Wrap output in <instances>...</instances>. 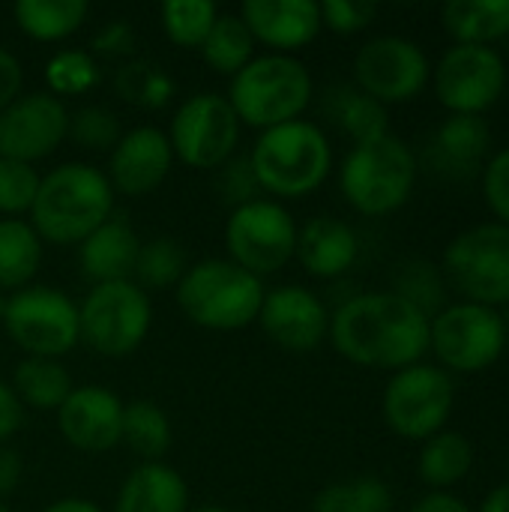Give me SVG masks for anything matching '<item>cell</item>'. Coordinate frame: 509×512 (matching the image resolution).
<instances>
[{
	"mask_svg": "<svg viewBox=\"0 0 509 512\" xmlns=\"http://www.w3.org/2000/svg\"><path fill=\"white\" fill-rule=\"evenodd\" d=\"M177 291L180 312L204 330H240L258 321L267 288L258 276L231 258H204L192 264Z\"/></svg>",
	"mask_w": 509,
	"mask_h": 512,
	"instance_id": "cell-4",
	"label": "cell"
},
{
	"mask_svg": "<svg viewBox=\"0 0 509 512\" xmlns=\"http://www.w3.org/2000/svg\"><path fill=\"white\" fill-rule=\"evenodd\" d=\"M186 252L177 240L171 237H153L147 243H141L135 270H132V282L141 291H165V288H177L183 273H186Z\"/></svg>",
	"mask_w": 509,
	"mask_h": 512,
	"instance_id": "cell-34",
	"label": "cell"
},
{
	"mask_svg": "<svg viewBox=\"0 0 509 512\" xmlns=\"http://www.w3.org/2000/svg\"><path fill=\"white\" fill-rule=\"evenodd\" d=\"M312 512H393V492L378 477L333 483L312 501Z\"/></svg>",
	"mask_w": 509,
	"mask_h": 512,
	"instance_id": "cell-35",
	"label": "cell"
},
{
	"mask_svg": "<svg viewBox=\"0 0 509 512\" xmlns=\"http://www.w3.org/2000/svg\"><path fill=\"white\" fill-rule=\"evenodd\" d=\"M333 348L366 369H408L429 354V318L393 291L345 300L330 315Z\"/></svg>",
	"mask_w": 509,
	"mask_h": 512,
	"instance_id": "cell-1",
	"label": "cell"
},
{
	"mask_svg": "<svg viewBox=\"0 0 509 512\" xmlns=\"http://www.w3.org/2000/svg\"><path fill=\"white\" fill-rule=\"evenodd\" d=\"M24 408L33 411H60V405L69 399L75 390L72 375L60 360H45V357H24L9 384Z\"/></svg>",
	"mask_w": 509,
	"mask_h": 512,
	"instance_id": "cell-27",
	"label": "cell"
},
{
	"mask_svg": "<svg viewBox=\"0 0 509 512\" xmlns=\"http://www.w3.org/2000/svg\"><path fill=\"white\" fill-rule=\"evenodd\" d=\"M225 246L237 267L252 276L279 273L297 252V222L294 216L270 198L234 207L225 222Z\"/></svg>",
	"mask_w": 509,
	"mask_h": 512,
	"instance_id": "cell-12",
	"label": "cell"
},
{
	"mask_svg": "<svg viewBox=\"0 0 509 512\" xmlns=\"http://www.w3.org/2000/svg\"><path fill=\"white\" fill-rule=\"evenodd\" d=\"M417 183V156L399 135L357 144L339 171L345 201L363 216H387L408 204Z\"/></svg>",
	"mask_w": 509,
	"mask_h": 512,
	"instance_id": "cell-6",
	"label": "cell"
},
{
	"mask_svg": "<svg viewBox=\"0 0 509 512\" xmlns=\"http://www.w3.org/2000/svg\"><path fill=\"white\" fill-rule=\"evenodd\" d=\"M0 512H12V510H9V507H6V504L0 501Z\"/></svg>",
	"mask_w": 509,
	"mask_h": 512,
	"instance_id": "cell-53",
	"label": "cell"
},
{
	"mask_svg": "<svg viewBox=\"0 0 509 512\" xmlns=\"http://www.w3.org/2000/svg\"><path fill=\"white\" fill-rule=\"evenodd\" d=\"M357 90L378 99L381 105L411 102L423 93L432 78L426 51L405 36H375L354 57Z\"/></svg>",
	"mask_w": 509,
	"mask_h": 512,
	"instance_id": "cell-15",
	"label": "cell"
},
{
	"mask_svg": "<svg viewBox=\"0 0 509 512\" xmlns=\"http://www.w3.org/2000/svg\"><path fill=\"white\" fill-rule=\"evenodd\" d=\"M69 132V111L63 99L48 90L21 93L0 111V156L15 162H39L51 156Z\"/></svg>",
	"mask_w": 509,
	"mask_h": 512,
	"instance_id": "cell-16",
	"label": "cell"
},
{
	"mask_svg": "<svg viewBox=\"0 0 509 512\" xmlns=\"http://www.w3.org/2000/svg\"><path fill=\"white\" fill-rule=\"evenodd\" d=\"M261 192L276 198L312 195L333 168V147L321 126L309 120H291L264 129L249 153Z\"/></svg>",
	"mask_w": 509,
	"mask_h": 512,
	"instance_id": "cell-3",
	"label": "cell"
},
{
	"mask_svg": "<svg viewBox=\"0 0 509 512\" xmlns=\"http://www.w3.org/2000/svg\"><path fill=\"white\" fill-rule=\"evenodd\" d=\"M21 474H24V462H21L18 450L9 444H0V501L9 492H15V486L21 483Z\"/></svg>",
	"mask_w": 509,
	"mask_h": 512,
	"instance_id": "cell-47",
	"label": "cell"
},
{
	"mask_svg": "<svg viewBox=\"0 0 509 512\" xmlns=\"http://www.w3.org/2000/svg\"><path fill=\"white\" fill-rule=\"evenodd\" d=\"M507 321L498 309L477 303L444 306L429 321V351L447 372H483L507 351Z\"/></svg>",
	"mask_w": 509,
	"mask_h": 512,
	"instance_id": "cell-9",
	"label": "cell"
},
{
	"mask_svg": "<svg viewBox=\"0 0 509 512\" xmlns=\"http://www.w3.org/2000/svg\"><path fill=\"white\" fill-rule=\"evenodd\" d=\"M228 102L240 123L252 129H273L300 114L312 102V75L294 54L252 57L228 87Z\"/></svg>",
	"mask_w": 509,
	"mask_h": 512,
	"instance_id": "cell-5",
	"label": "cell"
},
{
	"mask_svg": "<svg viewBox=\"0 0 509 512\" xmlns=\"http://www.w3.org/2000/svg\"><path fill=\"white\" fill-rule=\"evenodd\" d=\"M39 174L27 162L3 159L0 156V213L3 219H18L21 213H30L36 192H39Z\"/></svg>",
	"mask_w": 509,
	"mask_h": 512,
	"instance_id": "cell-39",
	"label": "cell"
},
{
	"mask_svg": "<svg viewBox=\"0 0 509 512\" xmlns=\"http://www.w3.org/2000/svg\"><path fill=\"white\" fill-rule=\"evenodd\" d=\"M318 9H321V24L345 36L366 30L378 15V6L372 0H324L318 3Z\"/></svg>",
	"mask_w": 509,
	"mask_h": 512,
	"instance_id": "cell-42",
	"label": "cell"
},
{
	"mask_svg": "<svg viewBox=\"0 0 509 512\" xmlns=\"http://www.w3.org/2000/svg\"><path fill=\"white\" fill-rule=\"evenodd\" d=\"M411 512H474L462 498H456V495H450V492H429V495H423Z\"/></svg>",
	"mask_w": 509,
	"mask_h": 512,
	"instance_id": "cell-48",
	"label": "cell"
},
{
	"mask_svg": "<svg viewBox=\"0 0 509 512\" xmlns=\"http://www.w3.org/2000/svg\"><path fill=\"white\" fill-rule=\"evenodd\" d=\"M432 81L450 114L483 117L507 87V63L492 45H453L432 69Z\"/></svg>",
	"mask_w": 509,
	"mask_h": 512,
	"instance_id": "cell-14",
	"label": "cell"
},
{
	"mask_svg": "<svg viewBox=\"0 0 509 512\" xmlns=\"http://www.w3.org/2000/svg\"><path fill=\"white\" fill-rule=\"evenodd\" d=\"M474 468V444L462 432H438L429 441H423L417 474L432 492H450L459 486Z\"/></svg>",
	"mask_w": 509,
	"mask_h": 512,
	"instance_id": "cell-26",
	"label": "cell"
},
{
	"mask_svg": "<svg viewBox=\"0 0 509 512\" xmlns=\"http://www.w3.org/2000/svg\"><path fill=\"white\" fill-rule=\"evenodd\" d=\"M21 420H24V405L18 402L15 390L6 381H0V444H6L21 429Z\"/></svg>",
	"mask_w": 509,
	"mask_h": 512,
	"instance_id": "cell-46",
	"label": "cell"
},
{
	"mask_svg": "<svg viewBox=\"0 0 509 512\" xmlns=\"http://www.w3.org/2000/svg\"><path fill=\"white\" fill-rule=\"evenodd\" d=\"M219 9L210 0H165L159 6V24L165 36L180 48H198L204 45Z\"/></svg>",
	"mask_w": 509,
	"mask_h": 512,
	"instance_id": "cell-36",
	"label": "cell"
},
{
	"mask_svg": "<svg viewBox=\"0 0 509 512\" xmlns=\"http://www.w3.org/2000/svg\"><path fill=\"white\" fill-rule=\"evenodd\" d=\"M402 300H408L411 306H417L429 321L444 309V282L441 276L426 264V261H414L402 270L399 276V288L393 291Z\"/></svg>",
	"mask_w": 509,
	"mask_h": 512,
	"instance_id": "cell-40",
	"label": "cell"
},
{
	"mask_svg": "<svg viewBox=\"0 0 509 512\" xmlns=\"http://www.w3.org/2000/svg\"><path fill=\"white\" fill-rule=\"evenodd\" d=\"M138 252H141V240L123 216H111L84 243H78L81 270L93 285L132 279Z\"/></svg>",
	"mask_w": 509,
	"mask_h": 512,
	"instance_id": "cell-22",
	"label": "cell"
},
{
	"mask_svg": "<svg viewBox=\"0 0 509 512\" xmlns=\"http://www.w3.org/2000/svg\"><path fill=\"white\" fill-rule=\"evenodd\" d=\"M57 426L69 447L81 453H108L123 435V402L117 393L96 384L75 387L57 411Z\"/></svg>",
	"mask_w": 509,
	"mask_h": 512,
	"instance_id": "cell-19",
	"label": "cell"
},
{
	"mask_svg": "<svg viewBox=\"0 0 509 512\" xmlns=\"http://www.w3.org/2000/svg\"><path fill=\"white\" fill-rule=\"evenodd\" d=\"M333 120L342 126V132L357 144H369L378 141L384 135H390V114L387 105H381L378 99L366 96L357 87H342L333 96Z\"/></svg>",
	"mask_w": 509,
	"mask_h": 512,
	"instance_id": "cell-33",
	"label": "cell"
},
{
	"mask_svg": "<svg viewBox=\"0 0 509 512\" xmlns=\"http://www.w3.org/2000/svg\"><path fill=\"white\" fill-rule=\"evenodd\" d=\"M174 432L168 414L147 399H135L123 405V435L120 444H126L141 462H162V456L171 450Z\"/></svg>",
	"mask_w": 509,
	"mask_h": 512,
	"instance_id": "cell-30",
	"label": "cell"
},
{
	"mask_svg": "<svg viewBox=\"0 0 509 512\" xmlns=\"http://www.w3.org/2000/svg\"><path fill=\"white\" fill-rule=\"evenodd\" d=\"M258 324L270 342L285 351H315L330 336V312L324 300L303 285H282L267 291Z\"/></svg>",
	"mask_w": 509,
	"mask_h": 512,
	"instance_id": "cell-17",
	"label": "cell"
},
{
	"mask_svg": "<svg viewBox=\"0 0 509 512\" xmlns=\"http://www.w3.org/2000/svg\"><path fill=\"white\" fill-rule=\"evenodd\" d=\"M240 120L219 93H195L183 99L171 117V150L186 168L216 171L228 162L240 141Z\"/></svg>",
	"mask_w": 509,
	"mask_h": 512,
	"instance_id": "cell-13",
	"label": "cell"
},
{
	"mask_svg": "<svg viewBox=\"0 0 509 512\" xmlns=\"http://www.w3.org/2000/svg\"><path fill=\"white\" fill-rule=\"evenodd\" d=\"M153 324V306L147 291L132 279L93 285L78 306L81 342L102 357H129L141 348Z\"/></svg>",
	"mask_w": 509,
	"mask_h": 512,
	"instance_id": "cell-8",
	"label": "cell"
},
{
	"mask_svg": "<svg viewBox=\"0 0 509 512\" xmlns=\"http://www.w3.org/2000/svg\"><path fill=\"white\" fill-rule=\"evenodd\" d=\"M483 195L489 210L498 216L495 222L509 225V147L498 150L483 165Z\"/></svg>",
	"mask_w": 509,
	"mask_h": 512,
	"instance_id": "cell-43",
	"label": "cell"
},
{
	"mask_svg": "<svg viewBox=\"0 0 509 512\" xmlns=\"http://www.w3.org/2000/svg\"><path fill=\"white\" fill-rule=\"evenodd\" d=\"M174 150L162 129L156 126H135L123 132L117 147L108 156V183L129 198H141L156 192L165 177L171 174Z\"/></svg>",
	"mask_w": 509,
	"mask_h": 512,
	"instance_id": "cell-18",
	"label": "cell"
},
{
	"mask_svg": "<svg viewBox=\"0 0 509 512\" xmlns=\"http://www.w3.org/2000/svg\"><path fill=\"white\" fill-rule=\"evenodd\" d=\"M453 45H492L509 36V0H453L441 9Z\"/></svg>",
	"mask_w": 509,
	"mask_h": 512,
	"instance_id": "cell-25",
	"label": "cell"
},
{
	"mask_svg": "<svg viewBox=\"0 0 509 512\" xmlns=\"http://www.w3.org/2000/svg\"><path fill=\"white\" fill-rule=\"evenodd\" d=\"M15 24L36 42L69 39L90 15L87 0H18L12 6Z\"/></svg>",
	"mask_w": 509,
	"mask_h": 512,
	"instance_id": "cell-28",
	"label": "cell"
},
{
	"mask_svg": "<svg viewBox=\"0 0 509 512\" xmlns=\"http://www.w3.org/2000/svg\"><path fill=\"white\" fill-rule=\"evenodd\" d=\"M255 45H267L270 54H291L306 48L321 33V9L312 0H246L240 9Z\"/></svg>",
	"mask_w": 509,
	"mask_h": 512,
	"instance_id": "cell-20",
	"label": "cell"
},
{
	"mask_svg": "<svg viewBox=\"0 0 509 512\" xmlns=\"http://www.w3.org/2000/svg\"><path fill=\"white\" fill-rule=\"evenodd\" d=\"M492 147V129L477 114H450L429 147L435 168L447 171L450 177H468L483 168Z\"/></svg>",
	"mask_w": 509,
	"mask_h": 512,
	"instance_id": "cell-23",
	"label": "cell"
},
{
	"mask_svg": "<svg viewBox=\"0 0 509 512\" xmlns=\"http://www.w3.org/2000/svg\"><path fill=\"white\" fill-rule=\"evenodd\" d=\"M42 264V240L24 219H0V291H21Z\"/></svg>",
	"mask_w": 509,
	"mask_h": 512,
	"instance_id": "cell-29",
	"label": "cell"
},
{
	"mask_svg": "<svg viewBox=\"0 0 509 512\" xmlns=\"http://www.w3.org/2000/svg\"><path fill=\"white\" fill-rule=\"evenodd\" d=\"M213 189H216V198L219 201L231 204V210L261 198V186H258V177L252 171L249 156H231L228 162H222L216 168Z\"/></svg>",
	"mask_w": 509,
	"mask_h": 512,
	"instance_id": "cell-41",
	"label": "cell"
},
{
	"mask_svg": "<svg viewBox=\"0 0 509 512\" xmlns=\"http://www.w3.org/2000/svg\"><path fill=\"white\" fill-rule=\"evenodd\" d=\"M480 512H509V483L498 486V489H492V492L483 498Z\"/></svg>",
	"mask_w": 509,
	"mask_h": 512,
	"instance_id": "cell-50",
	"label": "cell"
},
{
	"mask_svg": "<svg viewBox=\"0 0 509 512\" xmlns=\"http://www.w3.org/2000/svg\"><path fill=\"white\" fill-rule=\"evenodd\" d=\"M360 255L357 231L336 216H315L297 228V252L303 270L315 279H336L354 267Z\"/></svg>",
	"mask_w": 509,
	"mask_h": 512,
	"instance_id": "cell-21",
	"label": "cell"
},
{
	"mask_svg": "<svg viewBox=\"0 0 509 512\" xmlns=\"http://www.w3.org/2000/svg\"><path fill=\"white\" fill-rule=\"evenodd\" d=\"M174 90H177L174 78L150 60L132 57L120 63V69L114 72V93L135 108L159 111L174 99Z\"/></svg>",
	"mask_w": 509,
	"mask_h": 512,
	"instance_id": "cell-32",
	"label": "cell"
},
{
	"mask_svg": "<svg viewBox=\"0 0 509 512\" xmlns=\"http://www.w3.org/2000/svg\"><path fill=\"white\" fill-rule=\"evenodd\" d=\"M444 276L477 306L509 303V225L483 222L459 231L444 249Z\"/></svg>",
	"mask_w": 509,
	"mask_h": 512,
	"instance_id": "cell-7",
	"label": "cell"
},
{
	"mask_svg": "<svg viewBox=\"0 0 509 512\" xmlns=\"http://www.w3.org/2000/svg\"><path fill=\"white\" fill-rule=\"evenodd\" d=\"M114 512H189V486L165 462H141L117 489Z\"/></svg>",
	"mask_w": 509,
	"mask_h": 512,
	"instance_id": "cell-24",
	"label": "cell"
},
{
	"mask_svg": "<svg viewBox=\"0 0 509 512\" xmlns=\"http://www.w3.org/2000/svg\"><path fill=\"white\" fill-rule=\"evenodd\" d=\"M201 57L213 72L234 78L255 57V39H252L249 27L243 24V18L219 12L204 45H201Z\"/></svg>",
	"mask_w": 509,
	"mask_h": 512,
	"instance_id": "cell-31",
	"label": "cell"
},
{
	"mask_svg": "<svg viewBox=\"0 0 509 512\" xmlns=\"http://www.w3.org/2000/svg\"><path fill=\"white\" fill-rule=\"evenodd\" d=\"M42 512H102L93 501L87 498H60L54 504H48Z\"/></svg>",
	"mask_w": 509,
	"mask_h": 512,
	"instance_id": "cell-49",
	"label": "cell"
},
{
	"mask_svg": "<svg viewBox=\"0 0 509 512\" xmlns=\"http://www.w3.org/2000/svg\"><path fill=\"white\" fill-rule=\"evenodd\" d=\"M132 51H135V30L129 21H120V18L105 21L90 39L93 57H108V60L126 57V60H132Z\"/></svg>",
	"mask_w": 509,
	"mask_h": 512,
	"instance_id": "cell-44",
	"label": "cell"
},
{
	"mask_svg": "<svg viewBox=\"0 0 509 512\" xmlns=\"http://www.w3.org/2000/svg\"><path fill=\"white\" fill-rule=\"evenodd\" d=\"M45 84H48V93L57 99L90 93L99 84V63L90 51L60 48L45 63Z\"/></svg>",
	"mask_w": 509,
	"mask_h": 512,
	"instance_id": "cell-37",
	"label": "cell"
},
{
	"mask_svg": "<svg viewBox=\"0 0 509 512\" xmlns=\"http://www.w3.org/2000/svg\"><path fill=\"white\" fill-rule=\"evenodd\" d=\"M21 84H24V72L18 57L0 48V111L21 96Z\"/></svg>",
	"mask_w": 509,
	"mask_h": 512,
	"instance_id": "cell-45",
	"label": "cell"
},
{
	"mask_svg": "<svg viewBox=\"0 0 509 512\" xmlns=\"http://www.w3.org/2000/svg\"><path fill=\"white\" fill-rule=\"evenodd\" d=\"M189 512H234V510H225V507H198V510H189Z\"/></svg>",
	"mask_w": 509,
	"mask_h": 512,
	"instance_id": "cell-52",
	"label": "cell"
},
{
	"mask_svg": "<svg viewBox=\"0 0 509 512\" xmlns=\"http://www.w3.org/2000/svg\"><path fill=\"white\" fill-rule=\"evenodd\" d=\"M114 216V189L108 177L87 162H66L39 180L30 207V225L42 243L78 246Z\"/></svg>",
	"mask_w": 509,
	"mask_h": 512,
	"instance_id": "cell-2",
	"label": "cell"
},
{
	"mask_svg": "<svg viewBox=\"0 0 509 512\" xmlns=\"http://www.w3.org/2000/svg\"><path fill=\"white\" fill-rule=\"evenodd\" d=\"M456 405V384L441 366L417 363L393 372L384 390V420L405 441H429L447 429Z\"/></svg>",
	"mask_w": 509,
	"mask_h": 512,
	"instance_id": "cell-10",
	"label": "cell"
},
{
	"mask_svg": "<svg viewBox=\"0 0 509 512\" xmlns=\"http://www.w3.org/2000/svg\"><path fill=\"white\" fill-rule=\"evenodd\" d=\"M66 138H72L78 147L93 150V153H111L117 147V141L123 138L120 132V120L114 111H108L105 105H81L69 114V132Z\"/></svg>",
	"mask_w": 509,
	"mask_h": 512,
	"instance_id": "cell-38",
	"label": "cell"
},
{
	"mask_svg": "<svg viewBox=\"0 0 509 512\" xmlns=\"http://www.w3.org/2000/svg\"><path fill=\"white\" fill-rule=\"evenodd\" d=\"M6 303H9V297L0 291V324H3V315H6Z\"/></svg>",
	"mask_w": 509,
	"mask_h": 512,
	"instance_id": "cell-51",
	"label": "cell"
},
{
	"mask_svg": "<svg viewBox=\"0 0 509 512\" xmlns=\"http://www.w3.org/2000/svg\"><path fill=\"white\" fill-rule=\"evenodd\" d=\"M3 327L27 357L57 360L81 342L78 306L54 288L27 285L6 303Z\"/></svg>",
	"mask_w": 509,
	"mask_h": 512,
	"instance_id": "cell-11",
	"label": "cell"
}]
</instances>
